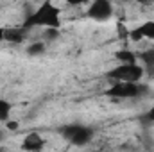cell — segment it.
<instances>
[{
    "mask_svg": "<svg viewBox=\"0 0 154 152\" xmlns=\"http://www.w3.org/2000/svg\"><path fill=\"white\" fill-rule=\"evenodd\" d=\"M147 93V86L142 82H113L108 90L106 95L111 99H140Z\"/></svg>",
    "mask_w": 154,
    "mask_h": 152,
    "instance_id": "obj_2",
    "label": "cell"
},
{
    "mask_svg": "<svg viewBox=\"0 0 154 152\" xmlns=\"http://www.w3.org/2000/svg\"><path fill=\"white\" fill-rule=\"evenodd\" d=\"M143 74H145L143 66L138 63H133V65H118L111 68L106 74V77L113 82H140Z\"/></svg>",
    "mask_w": 154,
    "mask_h": 152,
    "instance_id": "obj_3",
    "label": "cell"
},
{
    "mask_svg": "<svg viewBox=\"0 0 154 152\" xmlns=\"http://www.w3.org/2000/svg\"><path fill=\"white\" fill-rule=\"evenodd\" d=\"M22 27L25 31L34 29V27H43L45 31L47 29L59 31V27H61V11H59V7L56 4L47 0V2L39 4L32 13H29L25 16V22H23Z\"/></svg>",
    "mask_w": 154,
    "mask_h": 152,
    "instance_id": "obj_1",
    "label": "cell"
},
{
    "mask_svg": "<svg viewBox=\"0 0 154 152\" xmlns=\"http://www.w3.org/2000/svg\"><path fill=\"white\" fill-rule=\"evenodd\" d=\"M145 120H147V122H151V123H154V106H151V108H149V111L145 113Z\"/></svg>",
    "mask_w": 154,
    "mask_h": 152,
    "instance_id": "obj_14",
    "label": "cell"
},
{
    "mask_svg": "<svg viewBox=\"0 0 154 152\" xmlns=\"http://www.w3.org/2000/svg\"><path fill=\"white\" fill-rule=\"evenodd\" d=\"M140 59L143 63V70H149L151 74H154V47L147 48L140 54Z\"/></svg>",
    "mask_w": 154,
    "mask_h": 152,
    "instance_id": "obj_9",
    "label": "cell"
},
{
    "mask_svg": "<svg viewBox=\"0 0 154 152\" xmlns=\"http://www.w3.org/2000/svg\"><path fill=\"white\" fill-rule=\"evenodd\" d=\"M91 152H100V150H91Z\"/></svg>",
    "mask_w": 154,
    "mask_h": 152,
    "instance_id": "obj_17",
    "label": "cell"
},
{
    "mask_svg": "<svg viewBox=\"0 0 154 152\" xmlns=\"http://www.w3.org/2000/svg\"><path fill=\"white\" fill-rule=\"evenodd\" d=\"M25 36V29L22 27H9L4 29V41H11V43H20Z\"/></svg>",
    "mask_w": 154,
    "mask_h": 152,
    "instance_id": "obj_8",
    "label": "cell"
},
{
    "mask_svg": "<svg viewBox=\"0 0 154 152\" xmlns=\"http://www.w3.org/2000/svg\"><path fill=\"white\" fill-rule=\"evenodd\" d=\"M11 111H13L11 102L5 100V99H0V122H9V118H11Z\"/></svg>",
    "mask_w": 154,
    "mask_h": 152,
    "instance_id": "obj_10",
    "label": "cell"
},
{
    "mask_svg": "<svg viewBox=\"0 0 154 152\" xmlns=\"http://www.w3.org/2000/svg\"><path fill=\"white\" fill-rule=\"evenodd\" d=\"M129 36L134 39V41H140V39H151V41H154V20L143 22L134 31H131Z\"/></svg>",
    "mask_w": 154,
    "mask_h": 152,
    "instance_id": "obj_6",
    "label": "cell"
},
{
    "mask_svg": "<svg viewBox=\"0 0 154 152\" xmlns=\"http://www.w3.org/2000/svg\"><path fill=\"white\" fill-rule=\"evenodd\" d=\"M45 52V43H41V41H38V43H31L29 47H27V54L29 56H39V54H43Z\"/></svg>",
    "mask_w": 154,
    "mask_h": 152,
    "instance_id": "obj_12",
    "label": "cell"
},
{
    "mask_svg": "<svg viewBox=\"0 0 154 152\" xmlns=\"http://www.w3.org/2000/svg\"><path fill=\"white\" fill-rule=\"evenodd\" d=\"M43 147H45V140L38 132H29L22 141V150L25 152H41Z\"/></svg>",
    "mask_w": 154,
    "mask_h": 152,
    "instance_id": "obj_7",
    "label": "cell"
},
{
    "mask_svg": "<svg viewBox=\"0 0 154 152\" xmlns=\"http://www.w3.org/2000/svg\"><path fill=\"white\" fill-rule=\"evenodd\" d=\"M5 125L9 127V131H14V129L18 127V123H16V122H5Z\"/></svg>",
    "mask_w": 154,
    "mask_h": 152,
    "instance_id": "obj_15",
    "label": "cell"
},
{
    "mask_svg": "<svg viewBox=\"0 0 154 152\" xmlns=\"http://www.w3.org/2000/svg\"><path fill=\"white\" fill-rule=\"evenodd\" d=\"M61 134L75 147H84L91 141L93 138V129L81 125V123H74V125H66L61 129Z\"/></svg>",
    "mask_w": 154,
    "mask_h": 152,
    "instance_id": "obj_4",
    "label": "cell"
},
{
    "mask_svg": "<svg viewBox=\"0 0 154 152\" xmlns=\"http://www.w3.org/2000/svg\"><path fill=\"white\" fill-rule=\"evenodd\" d=\"M2 138H4V132H2V131H0V141H2Z\"/></svg>",
    "mask_w": 154,
    "mask_h": 152,
    "instance_id": "obj_16",
    "label": "cell"
},
{
    "mask_svg": "<svg viewBox=\"0 0 154 152\" xmlns=\"http://www.w3.org/2000/svg\"><path fill=\"white\" fill-rule=\"evenodd\" d=\"M88 16L97 22H106L113 16V4L108 0H95L88 7Z\"/></svg>",
    "mask_w": 154,
    "mask_h": 152,
    "instance_id": "obj_5",
    "label": "cell"
},
{
    "mask_svg": "<svg viewBox=\"0 0 154 152\" xmlns=\"http://www.w3.org/2000/svg\"><path fill=\"white\" fill-rule=\"evenodd\" d=\"M116 59L120 61V65H133V63H136V56L131 50H120V52H116Z\"/></svg>",
    "mask_w": 154,
    "mask_h": 152,
    "instance_id": "obj_11",
    "label": "cell"
},
{
    "mask_svg": "<svg viewBox=\"0 0 154 152\" xmlns=\"http://www.w3.org/2000/svg\"><path fill=\"white\" fill-rule=\"evenodd\" d=\"M57 34H59V31H56V29H47L45 32H43V39L45 41H54V39L57 38Z\"/></svg>",
    "mask_w": 154,
    "mask_h": 152,
    "instance_id": "obj_13",
    "label": "cell"
}]
</instances>
